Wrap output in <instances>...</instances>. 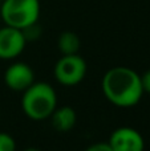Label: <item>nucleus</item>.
<instances>
[{
	"label": "nucleus",
	"instance_id": "1",
	"mask_svg": "<svg viewBox=\"0 0 150 151\" xmlns=\"http://www.w3.org/2000/svg\"><path fill=\"white\" fill-rule=\"evenodd\" d=\"M101 89L110 104L122 109L136 106L144 96L141 76L128 66L109 69L102 77Z\"/></svg>",
	"mask_w": 150,
	"mask_h": 151
},
{
	"label": "nucleus",
	"instance_id": "2",
	"mask_svg": "<svg viewBox=\"0 0 150 151\" xmlns=\"http://www.w3.org/2000/svg\"><path fill=\"white\" fill-rule=\"evenodd\" d=\"M57 107V94L48 82L35 81L23 91L21 109L32 121H44L52 115Z\"/></svg>",
	"mask_w": 150,
	"mask_h": 151
},
{
	"label": "nucleus",
	"instance_id": "3",
	"mask_svg": "<svg viewBox=\"0 0 150 151\" xmlns=\"http://www.w3.org/2000/svg\"><path fill=\"white\" fill-rule=\"evenodd\" d=\"M0 16L5 25L23 31L39 21L40 0H3Z\"/></svg>",
	"mask_w": 150,
	"mask_h": 151
},
{
	"label": "nucleus",
	"instance_id": "4",
	"mask_svg": "<svg viewBox=\"0 0 150 151\" xmlns=\"http://www.w3.org/2000/svg\"><path fill=\"white\" fill-rule=\"evenodd\" d=\"M87 61L79 55H63L56 63L53 74L58 83L64 86H76L87 76Z\"/></svg>",
	"mask_w": 150,
	"mask_h": 151
},
{
	"label": "nucleus",
	"instance_id": "5",
	"mask_svg": "<svg viewBox=\"0 0 150 151\" xmlns=\"http://www.w3.org/2000/svg\"><path fill=\"white\" fill-rule=\"evenodd\" d=\"M27 39L21 29L4 25L0 28V58L13 60L24 52Z\"/></svg>",
	"mask_w": 150,
	"mask_h": 151
},
{
	"label": "nucleus",
	"instance_id": "6",
	"mask_svg": "<svg viewBox=\"0 0 150 151\" xmlns=\"http://www.w3.org/2000/svg\"><path fill=\"white\" fill-rule=\"evenodd\" d=\"M109 146L113 151H144L145 141L138 130L129 126H121L110 134Z\"/></svg>",
	"mask_w": 150,
	"mask_h": 151
},
{
	"label": "nucleus",
	"instance_id": "7",
	"mask_svg": "<svg viewBox=\"0 0 150 151\" xmlns=\"http://www.w3.org/2000/svg\"><path fill=\"white\" fill-rule=\"evenodd\" d=\"M4 82L12 91L23 93L35 82V72L27 63L16 61L7 68L4 73Z\"/></svg>",
	"mask_w": 150,
	"mask_h": 151
},
{
	"label": "nucleus",
	"instance_id": "8",
	"mask_svg": "<svg viewBox=\"0 0 150 151\" xmlns=\"http://www.w3.org/2000/svg\"><path fill=\"white\" fill-rule=\"evenodd\" d=\"M52 126L58 133H68L74 127L77 121V114L73 107L71 106H61L56 107L55 111L50 115Z\"/></svg>",
	"mask_w": 150,
	"mask_h": 151
},
{
	"label": "nucleus",
	"instance_id": "9",
	"mask_svg": "<svg viewBox=\"0 0 150 151\" xmlns=\"http://www.w3.org/2000/svg\"><path fill=\"white\" fill-rule=\"evenodd\" d=\"M57 45L61 55H76L80 50L81 42H80V37L74 32L66 31L58 36Z\"/></svg>",
	"mask_w": 150,
	"mask_h": 151
},
{
	"label": "nucleus",
	"instance_id": "10",
	"mask_svg": "<svg viewBox=\"0 0 150 151\" xmlns=\"http://www.w3.org/2000/svg\"><path fill=\"white\" fill-rule=\"evenodd\" d=\"M0 151H16V141L11 134L0 133Z\"/></svg>",
	"mask_w": 150,
	"mask_h": 151
},
{
	"label": "nucleus",
	"instance_id": "11",
	"mask_svg": "<svg viewBox=\"0 0 150 151\" xmlns=\"http://www.w3.org/2000/svg\"><path fill=\"white\" fill-rule=\"evenodd\" d=\"M85 151H113V150L110 149L108 142H98V143H93Z\"/></svg>",
	"mask_w": 150,
	"mask_h": 151
},
{
	"label": "nucleus",
	"instance_id": "12",
	"mask_svg": "<svg viewBox=\"0 0 150 151\" xmlns=\"http://www.w3.org/2000/svg\"><path fill=\"white\" fill-rule=\"evenodd\" d=\"M141 83H142L144 93L150 94V69L141 76Z\"/></svg>",
	"mask_w": 150,
	"mask_h": 151
},
{
	"label": "nucleus",
	"instance_id": "13",
	"mask_svg": "<svg viewBox=\"0 0 150 151\" xmlns=\"http://www.w3.org/2000/svg\"><path fill=\"white\" fill-rule=\"evenodd\" d=\"M24 151H41V150L36 149V147H28V149H25Z\"/></svg>",
	"mask_w": 150,
	"mask_h": 151
},
{
	"label": "nucleus",
	"instance_id": "14",
	"mask_svg": "<svg viewBox=\"0 0 150 151\" xmlns=\"http://www.w3.org/2000/svg\"><path fill=\"white\" fill-rule=\"evenodd\" d=\"M0 1H3V0H0Z\"/></svg>",
	"mask_w": 150,
	"mask_h": 151
}]
</instances>
